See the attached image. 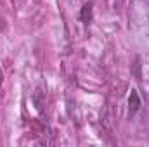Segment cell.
<instances>
[{
	"instance_id": "cell-1",
	"label": "cell",
	"mask_w": 149,
	"mask_h": 147,
	"mask_svg": "<svg viewBox=\"0 0 149 147\" xmlns=\"http://www.w3.org/2000/svg\"><path fill=\"white\" fill-rule=\"evenodd\" d=\"M139 104H141V102H139V99H137V94L134 92V94H132V102H130V106H132V111H130V112H135V111L139 109Z\"/></svg>"
}]
</instances>
